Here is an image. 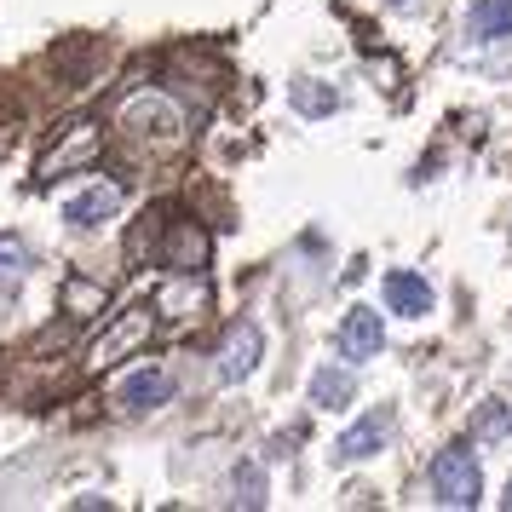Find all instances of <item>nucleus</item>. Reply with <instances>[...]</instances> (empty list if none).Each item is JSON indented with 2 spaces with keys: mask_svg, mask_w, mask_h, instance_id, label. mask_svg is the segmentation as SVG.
Masks as SVG:
<instances>
[{
  "mask_svg": "<svg viewBox=\"0 0 512 512\" xmlns=\"http://www.w3.org/2000/svg\"><path fill=\"white\" fill-rule=\"evenodd\" d=\"M167 397H173V380H167V369H133L116 380V403L121 409H133V415H144V409H162Z\"/></svg>",
  "mask_w": 512,
  "mask_h": 512,
  "instance_id": "8",
  "label": "nucleus"
},
{
  "mask_svg": "<svg viewBox=\"0 0 512 512\" xmlns=\"http://www.w3.org/2000/svg\"><path fill=\"white\" fill-rule=\"evenodd\" d=\"M98 305H104V288L98 282H64V311L70 317H93Z\"/></svg>",
  "mask_w": 512,
  "mask_h": 512,
  "instance_id": "17",
  "label": "nucleus"
},
{
  "mask_svg": "<svg viewBox=\"0 0 512 512\" xmlns=\"http://www.w3.org/2000/svg\"><path fill=\"white\" fill-rule=\"evenodd\" d=\"M116 208H121L116 185H93V190H81V196L64 202V219H70L75 231H98L104 219H116Z\"/></svg>",
  "mask_w": 512,
  "mask_h": 512,
  "instance_id": "10",
  "label": "nucleus"
},
{
  "mask_svg": "<svg viewBox=\"0 0 512 512\" xmlns=\"http://www.w3.org/2000/svg\"><path fill=\"white\" fill-rule=\"evenodd\" d=\"M351 392H357V380H351L346 369H334V363L311 374V403H317V409H346Z\"/></svg>",
  "mask_w": 512,
  "mask_h": 512,
  "instance_id": "14",
  "label": "nucleus"
},
{
  "mask_svg": "<svg viewBox=\"0 0 512 512\" xmlns=\"http://www.w3.org/2000/svg\"><path fill=\"white\" fill-rule=\"evenodd\" d=\"M104 156V133H98L93 121H70L58 144H47L41 156H35V179L52 185V179H64V173H81V167H93Z\"/></svg>",
  "mask_w": 512,
  "mask_h": 512,
  "instance_id": "3",
  "label": "nucleus"
},
{
  "mask_svg": "<svg viewBox=\"0 0 512 512\" xmlns=\"http://www.w3.org/2000/svg\"><path fill=\"white\" fill-rule=\"evenodd\" d=\"M334 346H340L346 363H369V357H380V346H386V323H380V311H369V305L346 311V323H340V334H334Z\"/></svg>",
  "mask_w": 512,
  "mask_h": 512,
  "instance_id": "6",
  "label": "nucleus"
},
{
  "mask_svg": "<svg viewBox=\"0 0 512 512\" xmlns=\"http://www.w3.org/2000/svg\"><path fill=\"white\" fill-rule=\"evenodd\" d=\"M93 58H98V47H93V41H70V47H58V52H52V75H58V81H70V70H75V64L87 70Z\"/></svg>",
  "mask_w": 512,
  "mask_h": 512,
  "instance_id": "18",
  "label": "nucleus"
},
{
  "mask_svg": "<svg viewBox=\"0 0 512 512\" xmlns=\"http://www.w3.org/2000/svg\"><path fill=\"white\" fill-rule=\"evenodd\" d=\"M507 432H512L507 403H484V409H478V420H472V438H507Z\"/></svg>",
  "mask_w": 512,
  "mask_h": 512,
  "instance_id": "19",
  "label": "nucleus"
},
{
  "mask_svg": "<svg viewBox=\"0 0 512 512\" xmlns=\"http://www.w3.org/2000/svg\"><path fill=\"white\" fill-rule=\"evenodd\" d=\"M334 104H340V98H334V87H323V81H300V87H294V110H300V116H334Z\"/></svg>",
  "mask_w": 512,
  "mask_h": 512,
  "instance_id": "16",
  "label": "nucleus"
},
{
  "mask_svg": "<svg viewBox=\"0 0 512 512\" xmlns=\"http://www.w3.org/2000/svg\"><path fill=\"white\" fill-rule=\"evenodd\" d=\"M271 501V489H265V472H259L254 461H242L231 472V507H242V512H254V507H265Z\"/></svg>",
  "mask_w": 512,
  "mask_h": 512,
  "instance_id": "15",
  "label": "nucleus"
},
{
  "mask_svg": "<svg viewBox=\"0 0 512 512\" xmlns=\"http://www.w3.org/2000/svg\"><path fill=\"white\" fill-rule=\"evenodd\" d=\"M386 305H392L397 317H426V311H432V282L426 277H415V271H392V277H386Z\"/></svg>",
  "mask_w": 512,
  "mask_h": 512,
  "instance_id": "11",
  "label": "nucleus"
},
{
  "mask_svg": "<svg viewBox=\"0 0 512 512\" xmlns=\"http://www.w3.org/2000/svg\"><path fill=\"white\" fill-rule=\"evenodd\" d=\"M167 265L173 271H190V277L208 271V231L196 219H173L167 225Z\"/></svg>",
  "mask_w": 512,
  "mask_h": 512,
  "instance_id": "9",
  "label": "nucleus"
},
{
  "mask_svg": "<svg viewBox=\"0 0 512 512\" xmlns=\"http://www.w3.org/2000/svg\"><path fill=\"white\" fill-rule=\"evenodd\" d=\"M432 495H438V507H461V512L484 501V472H478V455L466 443L438 449V461H432Z\"/></svg>",
  "mask_w": 512,
  "mask_h": 512,
  "instance_id": "2",
  "label": "nucleus"
},
{
  "mask_svg": "<svg viewBox=\"0 0 512 512\" xmlns=\"http://www.w3.org/2000/svg\"><path fill=\"white\" fill-rule=\"evenodd\" d=\"M259 363H265V334H259V323H231L225 340H219V351H213L219 386H242Z\"/></svg>",
  "mask_w": 512,
  "mask_h": 512,
  "instance_id": "4",
  "label": "nucleus"
},
{
  "mask_svg": "<svg viewBox=\"0 0 512 512\" xmlns=\"http://www.w3.org/2000/svg\"><path fill=\"white\" fill-rule=\"evenodd\" d=\"M392 6H397V12H415L420 0H392Z\"/></svg>",
  "mask_w": 512,
  "mask_h": 512,
  "instance_id": "22",
  "label": "nucleus"
},
{
  "mask_svg": "<svg viewBox=\"0 0 512 512\" xmlns=\"http://www.w3.org/2000/svg\"><path fill=\"white\" fill-rule=\"evenodd\" d=\"M29 265H35V259H29V248H24V242L0 231V305H6L12 294H18V288H24Z\"/></svg>",
  "mask_w": 512,
  "mask_h": 512,
  "instance_id": "13",
  "label": "nucleus"
},
{
  "mask_svg": "<svg viewBox=\"0 0 512 512\" xmlns=\"http://www.w3.org/2000/svg\"><path fill=\"white\" fill-rule=\"evenodd\" d=\"M386 438H392V409H369L346 438L334 443V461H369V455L386 449Z\"/></svg>",
  "mask_w": 512,
  "mask_h": 512,
  "instance_id": "7",
  "label": "nucleus"
},
{
  "mask_svg": "<svg viewBox=\"0 0 512 512\" xmlns=\"http://www.w3.org/2000/svg\"><path fill=\"white\" fill-rule=\"evenodd\" d=\"M150 328H156V311H127V317H116V323L87 346V369H93V374L116 369L127 351H139L144 340H150Z\"/></svg>",
  "mask_w": 512,
  "mask_h": 512,
  "instance_id": "5",
  "label": "nucleus"
},
{
  "mask_svg": "<svg viewBox=\"0 0 512 512\" xmlns=\"http://www.w3.org/2000/svg\"><path fill=\"white\" fill-rule=\"evenodd\" d=\"M501 507H507V512H512V484H507V495H501Z\"/></svg>",
  "mask_w": 512,
  "mask_h": 512,
  "instance_id": "23",
  "label": "nucleus"
},
{
  "mask_svg": "<svg viewBox=\"0 0 512 512\" xmlns=\"http://www.w3.org/2000/svg\"><path fill=\"white\" fill-rule=\"evenodd\" d=\"M162 219H167L162 208H156V213H144V225L133 231V242H127V254H133V259H150V242H156V231H162Z\"/></svg>",
  "mask_w": 512,
  "mask_h": 512,
  "instance_id": "21",
  "label": "nucleus"
},
{
  "mask_svg": "<svg viewBox=\"0 0 512 512\" xmlns=\"http://www.w3.org/2000/svg\"><path fill=\"white\" fill-rule=\"evenodd\" d=\"M162 305H167V311H179V317H190V311H202V305H208V282L196 277L190 288H167Z\"/></svg>",
  "mask_w": 512,
  "mask_h": 512,
  "instance_id": "20",
  "label": "nucleus"
},
{
  "mask_svg": "<svg viewBox=\"0 0 512 512\" xmlns=\"http://www.w3.org/2000/svg\"><path fill=\"white\" fill-rule=\"evenodd\" d=\"M121 133L139 150H173V144L185 139V110L167 93H133L121 104Z\"/></svg>",
  "mask_w": 512,
  "mask_h": 512,
  "instance_id": "1",
  "label": "nucleus"
},
{
  "mask_svg": "<svg viewBox=\"0 0 512 512\" xmlns=\"http://www.w3.org/2000/svg\"><path fill=\"white\" fill-rule=\"evenodd\" d=\"M466 29L472 41H512V0H472Z\"/></svg>",
  "mask_w": 512,
  "mask_h": 512,
  "instance_id": "12",
  "label": "nucleus"
}]
</instances>
